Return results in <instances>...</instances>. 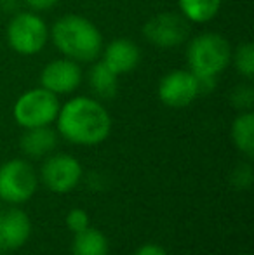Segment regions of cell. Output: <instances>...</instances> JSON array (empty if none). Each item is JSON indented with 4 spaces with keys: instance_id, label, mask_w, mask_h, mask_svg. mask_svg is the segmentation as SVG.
Segmentation results:
<instances>
[{
    "instance_id": "6da1fadb",
    "label": "cell",
    "mask_w": 254,
    "mask_h": 255,
    "mask_svg": "<svg viewBox=\"0 0 254 255\" xmlns=\"http://www.w3.org/2000/svg\"><path fill=\"white\" fill-rule=\"evenodd\" d=\"M58 130L66 141L80 146L103 142L112 130V118L99 99L77 96L59 108Z\"/></svg>"
},
{
    "instance_id": "7a4b0ae2",
    "label": "cell",
    "mask_w": 254,
    "mask_h": 255,
    "mask_svg": "<svg viewBox=\"0 0 254 255\" xmlns=\"http://www.w3.org/2000/svg\"><path fill=\"white\" fill-rule=\"evenodd\" d=\"M49 38L64 57L77 63H94L105 47L98 26L80 14H64L59 17L49 28Z\"/></svg>"
},
{
    "instance_id": "3957f363",
    "label": "cell",
    "mask_w": 254,
    "mask_h": 255,
    "mask_svg": "<svg viewBox=\"0 0 254 255\" xmlns=\"http://www.w3.org/2000/svg\"><path fill=\"white\" fill-rule=\"evenodd\" d=\"M232 45L223 35L200 33L188 44V70L197 78H218L232 63Z\"/></svg>"
},
{
    "instance_id": "277c9868",
    "label": "cell",
    "mask_w": 254,
    "mask_h": 255,
    "mask_svg": "<svg viewBox=\"0 0 254 255\" xmlns=\"http://www.w3.org/2000/svg\"><path fill=\"white\" fill-rule=\"evenodd\" d=\"M5 35L14 52L21 56H33L47 44L49 26L37 12L23 10V12H14L7 24Z\"/></svg>"
},
{
    "instance_id": "5b68a950",
    "label": "cell",
    "mask_w": 254,
    "mask_h": 255,
    "mask_svg": "<svg viewBox=\"0 0 254 255\" xmlns=\"http://www.w3.org/2000/svg\"><path fill=\"white\" fill-rule=\"evenodd\" d=\"M59 99L44 87H35L17 98L12 108V117L23 128L45 127L56 122L59 113Z\"/></svg>"
},
{
    "instance_id": "8992f818",
    "label": "cell",
    "mask_w": 254,
    "mask_h": 255,
    "mask_svg": "<svg viewBox=\"0 0 254 255\" xmlns=\"http://www.w3.org/2000/svg\"><path fill=\"white\" fill-rule=\"evenodd\" d=\"M190 35V23L181 12L164 10L152 16L143 26V37L159 49H176L185 44Z\"/></svg>"
},
{
    "instance_id": "52a82bcc",
    "label": "cell",
    "mask_w": 254,
    "mask_h": 255,
    "mask_svg": "<svg viewBox=\"0 0 254 255\" xmlns=\"http://www.w3.org/2000/svg\"><path fill=\"white\" fill-rule=\"evenodd\" d=\"M37 189V174L24 160H9L0 167V200L23 203Z\"/></svg>"
},
{
    "instance_id": "ba28073f",
    "label": "cell",
    "mask_w": 254,
    "mask_h": 255,
    "mask_svg": "<svg viewBox=\"0 0 254 255\" xmlns=\"http://www.w3.org/2000/svg\"><path fill=\"white\" fill-rule=\"evenodd\" d=\"M159 99L169 108H185L200 96L199 80L190 70H171L159 82Z\"/></svg>"
},
{
    "instance_id": "9c48e42d",
    "label": "cell",
    "mask_w": 254,
    "mask_h": 255,
    "mask_svg": "<svg viewBox=\"0 0 254 255\" xmlns=\"http://www.w3.org/2000/svg\"><path fill=\"white\" fill-rule=\"evenodd\" d=\"M82 68L80 63L68 57L54 59L45 64L40 71V87L47 89L56 96H64L75 92L82 84Z\"/></svg>"
},
{
    "instance_id": "30bf717a",
    "label": "cell",
    "mask_w": 254,
    "mask_h": 255,
    "mask_svg": "<svg viewBox=\"0 0 254 255\" xmlns=\"http://www.w3.org/2000/svg\"><path fill=\"white\" fill-rule=\"evenodd\" d=\"M82 177V167L71 154L59 153L47 158L42 167V179L54 193H70Z\"/></svg>"
},
{
    "instance_id": "8fae6325",
    "label": "cell",
    "mask_w": 254,
    "mask_h": 255,
    "mask_svg": "<svg viewBox=\"0 0 254 255\" xmlns=\"http://www.w3.org/2000/svg\"><path fill=\"white\" fill-rule=\"evenodd\" d=\"M101 61L117 75L122 77L138 68L141 61V51L136 42L129 38H115L101 51Z\"/></svg>"
},
{
    "instance_id": "7c38bea8",
    "label": "cell",
    "mask_w": 254,
    "mask_h": 255,
    "mask_svg": "<svg viewBox=\"0 0 254 255\" xmlns=\"http://www.w3.org/2000/svg\"><path fill=\"white\" fill-rule=\"evenodd\" d=\"M31 235V222L19 208H7L0 212V247L14 250L23 247Z\"/></svg>"
},
{
    "instance_id": "4fadbf2b",
    "label": "cell",
    "mask_w": 254,
    "mask_h": 255,
    "mask_svg": "<svg viewBox=\"0 0 254 255\" xmlns=\"http://www.w3.org/2000/svg\"><path fill=\"white\" fill-rule=\"evenodd\" d=\"M58 144V134L49 125L26 128L21 137V149L26 156L40 158L52 151Z\"/></svg>"
},
{
    "instance_id": "5bb4252c",
    "label": "cell",
    "mask_w": 254,
    "mask_h": 255,
    "mask_svg": "<svg viewBox=\"0 0 254 255\" xmlns=\"http://www.w3.org/2000/svg\"><path fill=\"white\" fill-rule=\"evenodd\" d=\"M89 85L99 101H110L119 92V77L99 59L89 71Z\"/></svg>"
},
{
    "instance_id": "9a60e30c",
    "label": "cell",
    "mask_w": 254,
    "mask_h": 255,
    "mask_svg": "<svg viewBox=\"0 0 254 255\" xmlns=\"http://www.w3.org/2000/svg\"><path fill=\"white\" fill-rule=\"evenodd\" d=\"M232 139L235 148L248 158L254 156V115L253 111H241L232 124Z\"/></svg>"
},
{
    "instance_id": "2e32d148",
    "label": "cell",
    "mask_w": 254,
    "mask_h": 255,
    "mask_svg": "<svg viewBox=\"0 0 254 255\" xmlns=\"http://www.w3.org/2000/svg\"><path fill=\"white\" fill-rule=\"evenodd\" d=\"M180 12L188 23L204 24L213 21L221 9V0H178Z\"/></svg>"
},
{
    "instance_id": "e0dca14e",
    "label": "cell",
    "mask_w": 254,
    "mask_h": 255,
    "mask_svg": "<svg viewBox=\"0 0 254 255\" xmlns=\"http://www.w3.org/2000/svg\"><path fill=\"white\" fill-rule=\"evenodd\" d=\"M71 252L73 255H108V240L101 231L87 228L75 235Z\"/></svg>"
},
{
    "instance_id": "ac0fdd59",
    "label": "cell",
    "mask_w": 254,
    "mask_h": 255,
    "mask_svg": "<svg viewBox=\"0 0 254 255\" xmlns=\"http://www.w3.org/2000/svg\"><path fill=\"white\" fill-rule=\"evenodd\" d=\"M232 63L241 77L251 80L254 77V47L251 42H244L232 51Z\"/></svg>"
},
{
    "instance_id": "d6986e66",
    "label": "cell",
    "mask_w": 254,
    "mask_h": 255,
    "mask_svg": "<svg viewBox=\"0 0 254 255\" xmlns=\"http://www.w3.org/2000/svg\"><path fill=\"white\" fill-rule=\"evenodd\" d=\"M230 103L239 111H251L254 104V89L251 84H239L232 89Z\"/></svg>"
},
{
    "instance_id": "ffe728a7",
    "label": "cell",
    "mask_w": 254,
    "mask_h": 255,
    "mask_svg": "<svg viewBox=\"0 0 254 255\" xmlns=\"http://www.w3.org/2000/svg\"><path fill=\"white\" fill-rule=\"evenodd\" d=\"M66 226L71 233H75V235L84 231V229H87L89 228L87 212L82 210V208H73V210H70L66 215Z\"/></svg>"
},
{
    "instance_id": "44dd1931",
    "label": "cell",
    "mask_w": 254,
    "mask_h": 255,
    "mask_svg": "<svg viewBox=\"0 0 254 255\" xmlns=\"http://www.w3.org/2000/svg\"><path fill=\"white\" fill-rule=\"evenodd\" d=\"M232 182H234L235 188L239 189H248L253 184V168L251 165L242 163L232 174Z\"/></svg>"
},
{
    "instance_id": "7402d4cb",
    "label": "cell",
    "mask_w": 254,
    "mask_h": 255,
    "mask_svg": "<svg viewBox=\"0 0 254 255\" xmlns=\"http://www.w3.org/2000/svg\"><path fill=\"white\" fill-rule=\"evenodd\" d=\"M59 0H24L28 7H30L33 12H42V10H49L58 3Z\"/></svg>"
},
{
    "instance_id": "603a6c76",
    "label": "cell",
    "mask_w": 254,
    "mask_h": 255,
    "mask_svg": "<svg viewBox=\"0 0 254 255\" xmlns=\"http://www.w3.org/2000/svg\"><path fill=\"white\" fill-rule=\"evenodd\" d=\"M134 255H167V252L155 243H146V245L139 247Z\"/></svg>"
},
{
    "instance_id": "cb8c5ba5",
    "label": "cell",
    "mask_w": 254,
    "mask_h": 255,
    "mask_svg": "<svg viewBox=\"0 0 254 255\" xmlns=\"http://www.w3.org/2000/svg\"><path fill=\"white\" fill-rule=\"evenodd\" d=\"M17 2H19V0H0V9H2L3 12H16Z\"/></svg>"
},
{
    "instance_id": "d4e9b609",
    "label": "cell",
    "mask_w": 254,
    "mask_h": 255,
    "mask_svg": "<svg viewBox=\"0 0 254 255\" xmlns=\"http://www.w3.org/2000/svg\"><path fill=\"white\" fill-rule=\"evenodd\" d=\"M0 252H2V247H0Z\"/></svg>"
}]
</instances>
